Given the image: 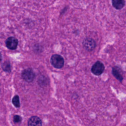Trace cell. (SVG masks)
Instances as JSON below:
<instances>
[{
	"mask_svg": "<svg viewBox=\"0 0 126 126\" xmlns=\"http://www.w3.org/2000/svg\"><path fill=\"white\" fill-rule=\"evenodd\" d=\"M1 55H0V56H1V57H0V58H1V62H2V54H1V53L0 54Z\"/></svg>",
	"mask_w": 126,
	"mask_h": 126,
	"instance_id": "5bb4252c",
	"label": "cell"
},
{
	"mask_svg": "<svg viewBox=\"0 0 126 126\" xmlns=\"http://www.w3.org/2000/svg\"><path fill=\"white\" fill-rule=\"evenodd\" d=\"M112 5L117 10L122 9L125 5V0H112Z\"/></svg>",
	"mask_w": 126,
	"mask_h": 126,
	"instance_id": "ba28073f",
	"label": "cell"
},
{
	"mask_svg": "<svg viewBox=\"0 0 126 126\" xmlns=\"http://www.w3.org/2000/svg\"><path fill=\"white\" fill-rule=\"evenodd\" d=\"M21 77L25 81L28 83H31L34 80L35 74L32 68H28L22 71Z\"/></svg>",
	"mask_w": 126,
	"mask_h": 126,
	"instance_id": "7a4b0ae2",
	"label": "cell"
},
{
	"mask_svg": "<svg viewBox=\"0 0 126 126\" xmlns=\"http://www.w3.org/2000/svg\"><path fill=\"white\" fill-rule=\"evenodd\" d=\"M42 124L41 120L37 116L30 117L28 121V126H41Z\"/></svg>",
	"mask_w": 126,
	"mask_h": 126,
	"instance_id": "52a82bcc",
	"label": "cell"
},
{
	"mask_svg": "<svg viewBox=\"0 0 126 126\" xmlns=\"http://www.w3.org/2000/svg\"><path fill=\"white\" fill-rule=\"evenodd\" d=\"M22 121V117L19 115H15L13 117V122L15 124H20Z\"/></svg>",
	"mask_w": 126,
	"mask_h": 126,
	"instance_id": "7c38bea8",
	"label": "cell"
},
{
	"mask_svg": "<svg viewBox=\"0 0 126 126\" xmlns=\"http://www.w3.org/2000/svg\"><path fill=\"white\" fill-rule=\"evenodd\" d=\"M82 44L84 48L88 51L93 50L96 47L95 41L93 39L90 37H87L84 39Z\"/></svg>",
	"mask_w": 126,
	"mask_h": 126,
	"instance_id": "277c9868",
	"label": "cell"
},
{
	"mask_svg": "<svg viewBox=\"0 0 126 126\" xmlns=\"http://www.w3.org/2000/svg\"><path fill=\"white\" fill-rule=\"evenodd\" d=\"M12 104L14 105V106L17 108H19L20 107V103L19 97L18 95H15L12 100Z\"/></svg>",
	"mask_w": 126,
	"mask_h": 126,
	"instance_id": "8fae6325",
	"label": "cell"
},
{
	"mask_svg": "<svg viewBox=\"0 0 126 126\" xmlns=\"http://www.w3.org/2000/svg\"><path fill=\"white\" fill-rule=\"evenodd\" d=\"M104 68V66L103 63L100 61H98L94 63V65L92 66L91 71L94 75L99 76L103 73Z\"/></svg>",
	"mask_w": 126,
	"mask_h": 126,
	"instance_id": "3957f363",
	"label": "cell"
},
{
	"mask_svg": "<svg viewBox=\"0 0 126 126\" xmlns=\"http://www.w3.org/2000/svg\"><path fill=\"white\" fill-rule=\"evenodd\" d=\"M3 70L7 73H10L11 71V66L9 61H6L2 65Z\"/></svg>",
	"mask_w": 126,
	"mask_h": 126,
	"instance_id": "9c48e42d",
	"label": "cell"
},
{
	"mask_svg": "<svg viewBox=\"0 0 126 126\" xmlns=\"http://www.w3.org/2000/svg\"><path fill=\"white\" fill-rule=\"evenodd\" d=\"M67 9H68V8H67L66 7H65V8H64V9H63L62 10V11H61V14L63 15V14L65 13L66 12Z\"/></svg>",
	"mask_w": 126,
	"mask_h": 126,
	"instance_id": "4fadbf2b",
	"label": "cell"
},
{
	"mask_svg": "<svg viewBox=\"0 0 126 126\" xmlns=\"http://www.w3.org/2000/svg\"><path fill=\"white\" fill-rule=\"evenodd\" d=\"M48 80L47 78L44 76H41L39 78L38 82L39 85L41 86H45L48 84Z\"/></svg>",
	"mask_w": 126,
	"mask_h": 126,
	"instance_id": "30bf717a",
	"label": "cell"
},
{
	"mask_svg": "<svg viewBox=\"0 0 126 126\" xmlns=\"http://www.w3.org/2000/svg\"><path fill=\"white\" fill-rule=\"evenodd\" d=\"M5 45L8 49L10 50H15L18 45V40L15 37H9L6 40Z\"/></svg>",
	"mask_w": 126,
	"mask_h": 126,
	"instance_id": "5b68a950",
	"label": "cell"
},
{
	"mask_svg": "<svg viewBox=\"0 0 126 126\" xmlns=\"http://www.w3.org/2000/svg\"><path fill=\"white\" fill-rule=\"evenodd\" d=\"M51 65L56 69H61L64 65V59L63 57L58 54L52 55L50 60Z\"/></svg>",
	"mask_w": 126,
	"mask_h": 126,
	"instance_id": "6da1fadb",
	"label": "cell"
},
{
	"mask_svg": "<svg viewBox=\"0 0 126 126\" xmlns=\"http://www.w3.org/2000/svg\"><path fill=\"white\" fill-rule=\"evenodd\" d=\"M112 74L113 76L120 82H122L123 80V73L122 70L120 67L118 66L113 67L112 69Z\"/></svg>",
	"mask_w": 126,
	"mask_h": 126,
	"instance_id": "8992f818",
	"label": "cell"
}]
</instances>
